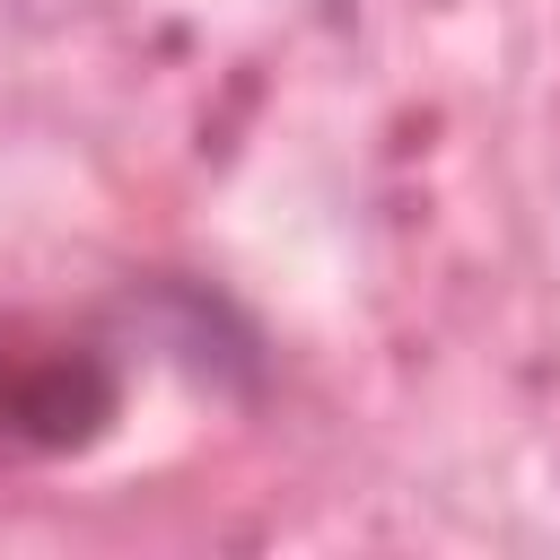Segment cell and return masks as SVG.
<instances>
[{"label":"cell","instance_id":"cell-1","mask_svg":"<svg viewBox=\"0 0 560 560\" xmlns=\"http://www.w3.org/2000/svg\"><path fill=\"white\" fill-rule=\"evenodd\" d=\"M140 350L122 306H0V472L79 464L122 429Z\"/></svg>","mask_w":560,"mask_h":560},{"label":"cell","instance_id":"cell-2","mask_svg":"<svg viewBox=\"0 0 560 560\" xmlns=\"http://www.w3.org/2000/svg\"><path fill=\"white\" fill-rule=\"evenodd\" d=\"M114 306H122V324H131L140 368H175L184 385H201V394H219V402H236V411H254V402L271 394L280 350H271L262 315H254L236 289L201 280V271H131V280L114 289Z\"/></svg>","mask_w":560,"mask_h":560}]
</instances>
